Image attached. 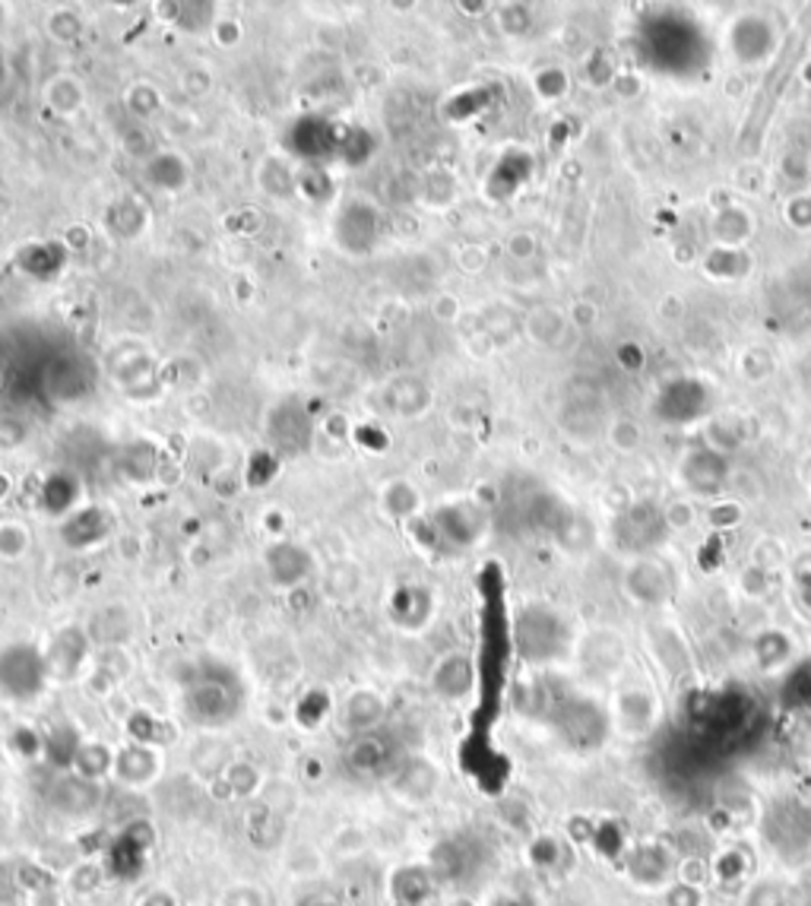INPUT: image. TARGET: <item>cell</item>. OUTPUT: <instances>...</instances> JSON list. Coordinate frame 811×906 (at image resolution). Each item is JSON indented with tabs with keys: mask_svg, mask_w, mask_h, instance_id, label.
Returning a JSON list of instances; mask_svg holds the SVG:
<instances>
[{
	"mask_svg": "<svg viewBox=\"0 0 811 906\" xmlns=\"http://www.w3.org/2000/svg\"><path fill=\"white\" fill-rule=\"evenodd\" d=\"M45 685V660L36 647L16 643L0 653V691L13 701L36 698Z\"/></svg>",
	"mask_w": 811,
	"mask_h": 906,
	"instance_id": "6da1fadb",
	"label": "cell"
},
{
	"mask_svg": "<svg viewBox=\"0 0 811 906\" xmlns=\"http://www.w3.org/2000/svg\"><path fill=\"white\" fill-rule=\"evenodd\" d=\"M378 238V213L365 203H349L337 219V241L349 254H365Z\"/></svg>",
	"mask_w": 811,
	"mask_h": 906,
	"instance_id": "7a4b0ae2",
	"label": "cell"
},
{
	"mask_svg": "<svg viewBox=\"0 0 811 906\" xmlns=\"http://www.w3.org/2000/svg\"><path fill=\"white\" fill-rule=\"evenodd\" d=\"M349 767L362 777H381L393 767V749L384 736L375 732H362L355 736V742L349 745Z\"/></svg>",
	"mask_w": 811,
	"mask_h": 906,
	"instance_id": "3957f363",
	"label": "cell"
},
{
	"mask_svg": "<svg viewBox=\"0 0 811 906\" xmlns=\"http://www.w3.org/2000/svg\"><path fill=\"white\" fill-rule=\"evenodd\" d=\"M267 564H270V577L282 587L305 580L311 571V558L299 546H273L267 552Z\"/></svg>",
	"mask_w": 811,
	"mask_h": 906,
	"instance_id": "277c9868",
	"label": "cell"
},
{
	"mask_svg": "<svg viewBox=\"0 0 811 906\" xmlns=\"http://www.w3.org/2000/svg\"><path fill=\"white\" fill-rule=\"evenodd\" d=\"M147 178L153 181L155 188H162L168 194H178L191 181V171H188V165L175 153H159V156L147 162Z\"/></svg>",
	"mask_w": 811,
	"mask_h": 906,
	"instance_id": "5b68a950",
	"label": "cell"
},
{
	"mask_svg": "<svg viewBox=\"0 0 811 906\" xmlns=\"http://www.w3.org/2000/svg\"><path fill=\"white\" fill-rule=\"evenodd\" d=\"M472 685V666L464 656H447L438 669H434V688L444 698H464Z\"/></svg>",
	"mask_w": 811,
	"mask_h": 906,
	"instance_id": "8992f818",
	"label": "cell"
},
{
	"mask_svg": "<svg viewBox=\"0 0 811 906\" xmlns=\"http://www.w3.org/2000/svg\"><path fill=\"white\" fill-rule=\"evenodd\" d=\"M45 95H48V105H51L58 115H64V118H74L79 109L86 105L83 86H79L74 77H54L48 82Z\"/></svg>",
	"mask_w": 811,
	"mask_h": 906,
	"instance_id": "52a82bcc",
	"label": "cell"
},
{
	"mask_svg": "<svg viewBox=\"0 0 811 906\" xmlns=\"http://www.w3.org/2000/svg\"><path fill=\"white\" fill-rule=\"evenodd\" d=\"M124 226H130V238H137L147 226V209L137 200H117L115 206L109 209V232L117 238H124Z\"/></svg>",
	"mask_w": 811,
	"mask_h": 906,
	"instance_id": "ba28073f",
	"label": "cell"
},
{
	"mask_svg": "<svg viewBox=\"0 0 811 906\" xmlns=\"http://www.w3.org/2000/svg\"><path fill=\"white\" fill-rule=\"evenodd\" d=\"M381 713H384V707H381V698H378V694H371V691H358V694H352V698H349L346 719L352 729L368 732V729L381 719Z\"/></svg>",
	"mask_w": 811,
	"mask_h": 906,
	"instance_id": "9c48e42d",
	"label": "cell"
},
{
	"mask_svg": "<svg viewBox=\"0 0 811 906\" xmlns=\"http://www.w3.org/2000/svg\"><path fill=\"white\" fill-rule=\"evenodd\" d=\"M159 105H162V99H159V92H155L150 82H137V86H130V92H127V109H130L134 115L147 118V115L159 112Z\"/></svg>",
	"mask_w": 811,
	"mask_h": 906,
	"instance_id": "30bf717a",
	"label": "cell"
},
{
	"mask_svg": "<svg viewBox=\"0 0 811 906\" xmlns=\"http://www.w3.org/2000/svg\"><path fill=\"white\" fill-rule=\"evenodd\" d=\"M384 505L390 513L406 516V513L416 511V492H413L406 482H396V485H390V488H387Z\"/></svg>",
	"mask_w": 811,
	"mask_h": 906,
	"instance_id": "8fae6325",
	"label": "cell"
},
{
	"mask_svg": "<svg viewBox=\"0 0 811 906\" xmlns=\"http://www.w3.org/2000/svg\"><path fill=\"white\" fill-rule=\"evenodd\" d=\"M29 546V536L20 523H3L0 526V554L3 558H20Z\"/></svg>",
	"mask_w": 811,
	"mask_h": 906,
	"instance_id": "7c38bea8",
	"label": "cell"
},
{
	"mask_svg": "<svg viewBox=\"0 0 811 906\" xmlns=\"http://www.w3.org/2000/svg\"><path fill=\"white\" fill-rule=\"evenodd\" d=\"M666 906H704V894L697 884L679 881V884L666 888Z\"/></svg>",
	"mask_w": 811,
	"mask_h": 906,
	"instance_id": "4fadbf2b",
	"label": "cell"
},
{
	"mask_svg": "<svg viewBox=\"0 0 811 906\" xmlns=\"http://www.w3.org/2000/svg\"><path fill=\"white\" fill-rule=\"evenodd\" d=\"M48 29H51L54 39H74L83 29V20H79L77 13H71V10H61V13H54L48 20Z\"/></svg>",
	"mask_w": 811,
	"mask_h": 906,
	"instance_id": "5bb4252c",
	"label": "cell"
},
{
	"mask_svg": "<svg viewBox=\"0 0 811 906\" xmlns=\"http://www.w3.org/2000/svg\"><path fill=\"white\" fill-rule=\"evenodd\" d=\"M238 36H241V29H238L235 23H229V20L216 23V39L223 41V44H235V41H238Z\"/></svg>",
	"mask_w": 811,
	"mask_h": 906,
	"instance_id": "9a60e30c",
	"label": "cell"
},
{
	"mask_svg": "<svg viewBox=\"0 0 811 906\" xmlns=\"http://www.w3.org/2000/svg\"><path fill=\"white\" fill-rule=\"evenodd\" d=\"M413 391L419 394V403H416V406H419V409H426V406H422V403H428V391H426V387H422V384H416ZM403 399H406V396L400 394V391H393V387H390V409H400V406H403Z\"/></svg>",
	"mask_w": 811,
	"mask_h": 906,
	"instance_id": "2e32d148",
	"label": "cell"
}]
</instances>
